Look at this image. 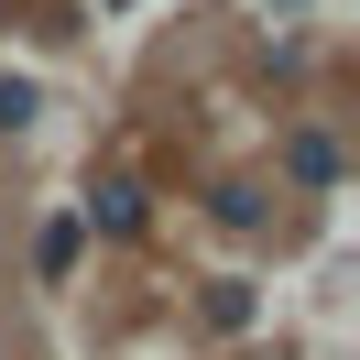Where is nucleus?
Masks as SVG:
<instances>
[{
  "mask_svg": "<svg viewBox=\"0 0 360 360\" xmlns=\"http://www.w3.org/2000/svg\"><path fill=\"white\" fill-rule=\"evenodd\" d=\"M88 229H110V240H131V229H142V186H88Z\"/></svg>",
  "mask_w": 360,
  "mask_h": 360,
  "instance_id": "obj_1",
  "label": "nucleus"
},
{
  "mask_svg": "<svg viewBox=\"0 0 360 360\" xmlns=\"http://www.w3.org/2000/svg\"><path fill=\"white\" fill-rule=\"evenodd\" d=\"M284 175H295V186H338V142H328V131H295V142H284Z\"/></svg>",
  "mask_w": 360,
  "mask_h": 360,
  "instance_id": "obj_2",
  "label": "nucleus"
},
{
  "mask_svg": "<svg viewBox=\"0 0 360 360\" xmlns=\"http://www.w3.org/2000/svg\"><path fill=\"white\" fill-rule=\"evenodd\" d=\"M33 262H44V273H66V262H77V219H55L44 240H33Z\"/></svg>",
  "mask_w": 360,
  "mask_h": 360,
  "instance_id": "obj_3",
  "label": "nucleus"
},
{
  "mask_svg": "<svg viewBox=\"0 0 360 360\" xmlns=\"http://www.w3.org/2000/svg\"><path fill=\"white\" fill-rule=\"evenodd\" d=\"M22 120H33V88H22V77H0V131H22Z\"/></svg>",
  "mask_w": 360,
  "mask_h": 360,
  "instance_id": "obj_4",
  "label": "nucleus"
}]
</instances>
